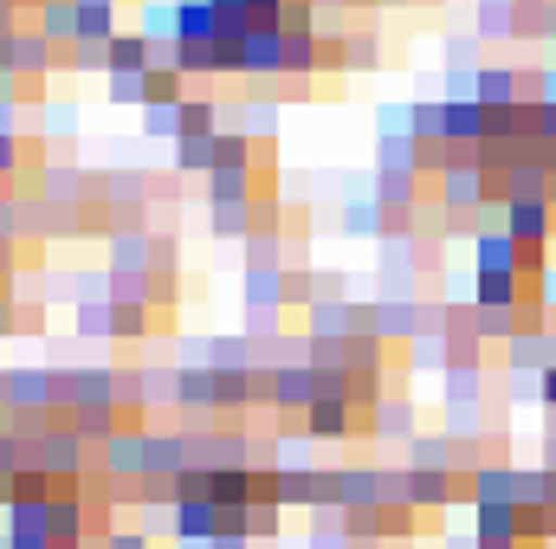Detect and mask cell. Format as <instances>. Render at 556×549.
I'll return each mask as SVG.
<instances>
[{
  "label": "cell",
  "instance_id": "cell-13",
  "mask_svg": "<svg viewBox=\"0 0 556 549\" xmlns=\"http://www.w3.org/2000/svg\"><path fill=\"white\" fill-rule=\"evenodd\" d=\"M440 104H446V142L479 155V142H485V104L479 98H440Z\"/></svg>",
  "mask_w": 556,
  "mask_h": 549
},
{
  "label": "cell",
  "instance_id": "cell-22",
  "mask_svg": "<svg viewBox=\"0 0 556 549\" xmlns=\"http://www.w3.org/2000/svg\"><path fill=\"white\" fill-rule=\"evenodd\" d=\"M472 537H518V505H472Z\"/></svg>",
  "mask_w": 556,
  "mask_h": 549
},
{
  "label": "cell",
  "instance_id": "cell-6",
  "mask_svg": "<svg viewBox=\"0 0 556 549\" xmlns=\"http://www.w3.org/2000/svg\"><path fill=\"white\" fill-rule=\"evenodd\" d=\"M175 408L194 413V426H201L207 413H220V382H214L207 362H181V369H175Z\"/></svg>",
  "mask_w": 556,
  "mask_h": 549
},
{
  "label": "cell",
  "instance_id": "cell-7",
  "mask_svg": "<svg viewBox=\"0 0 556 549\" xmlns=\"http://www.w3.org/2000/svg\"><path fill=\"white\" fill-rule=\"evenodd\" d=\"M168 531H175V544H214L220 537V505L214 498H175Z\"/></svg>",
  "mask_w": 556,
  "mask_h": 549
},
{
  "label": "cell",
  "instance_id": "cell-14",
  "mask_svg": "<svg viewBox=\"0 0 556 549\" xmlns=\"http://www.w3.org/2000/svg\"><path fill=\"white\" fill-rule=\"evenodd\" d=\"M472 505H518V465L511 459H485L472 472Z\"/></svg>",
  "mask_w": 556,
  "mask_h": 549
},
{
  "label": "cell",
  "instance_id": "cell-9",
  "mask_svg": "<svg viewBox=\"0 0 556 549\" xmlns=\"http://www.w3.org/2000/svg\"><path fill=\"white\" fill-rule=\"evenodd\" d=\"M59 59H65V52H59V46H52V39L39 33V26H20V33H13V72H20V78H26L33 91L46 85V72H52Z\"/></svg>",
  "mask_w": 556,
  "mask_h": 549
},
{
  "label": "cell",
  "instance_id": "cell-32",
  "mask_svg": "<svg viewBox=\"0 0 556 549\" xmlns=\"http://www.w3.org/2000/svg\"><path fill=\"white\" fill-rule=\"evenodd\" d=\"M369 65H376V39H369V33L343 39V72H369Z\"/></svg>",
  "mask_w": 556,
  "mask_h": 549
},
{
  "label": "cell",
  "instance_id": "cell-27",
  "mask_svg": "<svg viewBox=\"0 0 556 549\" xmlns=\"http://www.w3.org/2000/svg\"><path fill=\"white\" fill-rule=\"evenodd\" d=\"M240 130H247L253 142H273V130H278V104H266V98H260V104H240Z\"/></svg>",
  "mask_w": 556,
  "mask_h": 549
},
{
  "label": "cell",
  "instance_id": "cell-20",
  "mask_svg": "<svg viewBox=\"0 0 556 549\" xmlns=\"http://www.w3.org/2000/svg\"><path fill=\"white\" fill-rule=\"evenodd\" d=\"M485 395V369H440V401L446 408H479Z\"/></svg>",
  "mask_w": 556,
  "mask_h": 549
},
{
  "label": "cell",
  "instance_id": "cell-34",
  "mask_svg": "<svg viewBox=\"0 0 556 549\" xmlns=\"http://www.w3.org/2000/svg\"><path fill=\"white\" fill-rule=\"evenodd\" d=\"M538 401H544V408L556 413V362L544 369V375H538Z\"/></svg>",
  "mask_w": 556,
  "mask_h": 549
},
{
  "label": "cell",
  "instance_id": "cell-4",
  "mask_svg": "<svg viewBox=\"0 0 556 549\" xmlns=\"http://www.w3.org/2000/svg\"><path fill=\"white\" fill-rule=\"evenodd\" d=\"M525 91H538V78H531V72H511V65H479V72H472V98H479L485 111L531 104Z\"/></svg>",
  "mask_w": 556,
  "mask_h": 549
},
{
  "label": "cell",
  "instance_id": "cell-35",
  "mask_svg": "<svg viewBox=\"0 0 556 549\" xmlns=\"http://www.w3.org/2000/svg\"><path fill=\"white\" fill-rule=\"evenodd\" d=\"M207 549H253V537H247V531H220Z\"/></svg>",
  "mask_w": 556,
  "mask_h": 549
},
{
  "label": "cell",
  "instance_id": "cell-10",
  "mask_svg": "<svg viewBox=\"0 0 556 549\" xmlns=\"http://www.w3.org/2000/svg\"><path fill=\"white\" fill-rule=\"evenodd\" d=\"M472 272H525V246L505 233V220L472 240Z\"/></svg>",
  "mask_w": 556,
  "mask_h": 549
},
{
  "label": "cell",
  "instance_id": "cell-5",
  "mask_svg": "<svg viewBox=\"0 0 556 549\" xmlns=\"http://www.w3.org/2000/svg\"><path fill=\"white\" fill-rule=\"evenodd\" d=\"M304 433H311L317 446H337V439H350V433H369V420L356 413V401L317 395V401H311V413H304Z\"/></svg>",
  "mask_w": 556,
  "mask_h": 549
},
{
  "label": "cell",
  "instance_id": "cell-18",
  "mask_svg": "<svg viewBox=\"0 0 556 549\" xmlns=\"http://www.w3.org/2000/svg\"><path fill=\"white\" fill-rule=\"evenodd\" d=\"M343 233H350V240H369V233L389 240V233H395V214H389L376 194H369V201H350V207H343Z\"/></svg>",
  "mask_w": 556,
  "mask_h": 549
},
{
  "label": "cell",
  "instance_id": "cell-12",
  "mask_svg": "<svg viewBox=\"0 0 556 549\" xmlns=\"http://www.w3.org/2000/svg\"><path fill=\"white\" fill-rule=\"evenodd\" d=\"M285 72H291L285 26H253V46H247V72L240 78H285Z\"/></svg>",
  "mask_w": 556,
  "mask_h": 549
},
{
  "label": "cell",
  "instance_id": "cell-8",
  "mask_svg": "<svg viewBox=\"0 0 556 549\" xmlns=\"http://www.w3.org/2000/svg\"><path fill=\"white\" fill-rule=\"evenodd\" d=\"M363 323H369V330H376L382 343H415L427 317H420V304H415V297H382L376 310H363Z\"/></svg>",
  "mask_w": 556,
  "mask_h": 549
},
{
  "label": "cell",
  "instance_id": "cell-2",
  "mask_svg": "<svg viewBox=\"0 0 556 549\" xmlns=\"http://www.w3.org/2000/svg\"><path fill=\"white\" fill-rule=\"evenodd\" d=\"M33 465L52 472V485H85V439L72 433V420H52L33 439Z\"/></svg>",
  "mask_w": 556,
  "mask_h": 549
},
{
  "label": "cell",
  "instance_id": "cell-33",
  "mask_svg": "<svg viewBox=\"0 0 556 549\" xmlns=\"http://www.w3.org/2000/svg\"><path fill=\"white\" fill-rule=\"evenodd\" d=\"M104 549H155V544H149V531H111Z\"/></svg>",
  "mask_w": 556,
  "mask_h": 549
},
{
  "label": "cell",
  "instance_id": "cell-3",
  "mask_svg": "<svg viewBox=\"0 0 556 549\" xmlns=\"http://www.w3.org/2000/svg\"><path fill=\"white\" fill-rule=\"evenodd\" d=\"M498 220H505V233H511L525 253H544V246L556 240L551 201H505V207H498Z\"/></svg>",
  "mask_w": 556,
  "mask_h": 549
},
{
  "label": "cell",
  "instance_id": "cell-31",
  "mask_svg": "<svg viewBox=\"0 0 556 549\" xmlns=\"http://www.w3.org/2000/svg\"><path fill=\"white\" fill-rule=\"evenodd\" d=\"M142 78H149V72H142ZM137 72H111V104H149V85H142Z\"/></svg>",
  "mask_w": 556,
  "mask_h": 549
},
{
  "label": "cell",
  "instance_id": "cell-15",
  "mask_svg": "<svg viewBox=\"0 0 556 549\" xmlns=\"http://www.w3.org/2000/svg\"><path fill=\"white\" fill-rule=\"evenodd\" d=\"M369 433L376 439H420V420H415V401H395V395H382L376 401V413H369Z\"/></svg>",
  "mask_w": 556,
  "mask_h": 549
},
{
  "label": "cell",
  "instance_id": "cell-21",
  "mask_svg": "<svg viewBox=\"0 0 556 549\" xmlns=\"http://www.w3.org/2000/svg\"><path fill=\"white\" fill-rule=\"evenodd\" d=\"M149 59H155V46H149V39H142V33H117V39H111V72H149ZM111 72H104V78H111Z\"/></svg>",
  "mask_w": 556,
  "mask_h": 549
},
{
  "label": "cell",
  "instance_id": "cell-28",
  "mask_svg": "<svg viewBox=\"0 0 556 549\" xmlns=\"http://www.w3.org/2000/svg\"><path fill=\"white\" fill-rule=\"evenodd\" d=\"M518 505H544L551 511V472L544 465H518Z\"/></svg>",
  "mask_w": 556,
  "mask_h": 549
},
{
  "label": "cell",
  "instance_id": "cell-17",
  "mask_svg": "<svg viewBox=\"0 0 556 549\" xmlns=\"http://www.w3.org/2000/svg\"><path fill=\"white\" fill-rule=\"evenodd\" d=\"M33 26H39L52 46L72 52V39H78V0H39V7H33Z\"/></svg>",
  "mask_w": 556,
  "mask_h": 549
},
{
  "label": "cell",
  "instance_id": "cell-1",
  "mask_svg": "<svg viewBox=\"0 0 556 549\" xmlns=\"http://www.w3.org/2000/svg\"><path fill=\"white\" fill-rule=\"evenodd\" d=\"M317 395H324V375H317V362H311V356H285V362H273V375H266V408L311 413Z\"/></svg>",
  "mask_w": 556,
  "mask_h": 549
},
{
  "label": "cell",
  "instance_id": "cell-11",
  "mask_svg": "<svg viewBox=\"0 0 556 549\" xmlns=\"http://www.w3.org/2000/svg\"><path fill=\"white\" fill-rule=\"evenodd\" d=\"M551 362H556L551 330H525V336H511V343H505V369H511L518 382H538Z\"/></svg>",
  "mask_w": 556,
  "mask_h": 549
},
{
  "label": "cell",
  "instance_id": "cell-19",
  "mask_svg": "<svg viewBox=\"0 0 556 549\" xmlns=\"http://www.w3.org/2000/svg\"><path fill=\"white\" fill-rule=\"evenodd\" d=\"M104 472H111L117 485H137L142 478V433H117V439L104 446Z\"/></svg>",
  "mask_w": 556,
  "mask_h": 549
},
{
  "label": "cell",
  "instance_id": "cell-24",
  "mask_svg": "<svg viewBox=\"0 0 556 549\" xmlns=\"http://www.w3.org/2000/svg\"><path fill=\"white\" fill-rule=\"evenodd\" d=\"M175 168L181 175H214V137H175Z\"/></svg>",
  "mask_w": 556,
  "mask_h": 549
},
{
  "label": "cell",
  "instance_id": "cell-25",
  "mask_svg": "<svg viewBox=\"0 0 556 549\" xmlns=\"http://www.w3.org/2000/svg\"><path fill=\"white\" fill-rule=\"evenodd\" d=\"M33 111H39V130H46V142H65L72 130H78V117H72V104H59V98H39Z\"/></svg>",
  "mask_w": 556,
  "mask_h": 549
},
{
  "label": "cell",
  "instance_id": "cell-29",
  "mask_svg": "<svg viewBox=\"0 0 556 549\" xmlns=\"http://www.w3.org/2000/svg\"><path fill=\"white\" fill-rule=\"evenodd\" d=\"M142 130L149 137H181V104H142Z\"/></svg>",
  "mask_w": 556,
  "mask_h": 549
},
{
  "label": "cell",
  "instance_id": "cell-30",
  "mask_svg": "<svg viewBox=\"0 0 556 549\" xmlns=\"http://www.w3.org/2000/svg\"><path fill=\"white\" fill-rule=\"evenodd\" d=\"M531 142L538 149H556V104L551 98H531Z\"/></svg>",
  "mask_w": 556,
  "mask_h": 549
},
{
  "label": "cell",
  "instance_id": "cell-23",
  "mask_svg": "<svg viewBox=\"0 0 556 549\" xmlns=\"http://www.w3.org/2000/svg\"><path fill=\"white\" fill-rule=\"evenodd\" d=\"M525 20H518V0H479V33L485 39H511Z\"/></svg>",
  "mask_w": 556,
  "mask_h": 549
},
{
  "label": "cell",
  "instance_id": "cell-26",
  "mask_svg": "<svg viewBox=\"0 0 556 549\" xmlns=\"http://www.w3.org/2000/svg\"><path fill=\"white\" fill-rule=\"evenodd\" d=\"M278 511H285V505H253V511H247V537H253V544H278V537H285V518H278Z\"/></svg>",
  "mask_w": 556,
  "mask_h": 549
},
{
  "label": "cell",
  "instance_id": "cell-16",
  "mask_svg": "<svg viewBox=\"0 0 556 549\" xmlns=\"http://www.w3.org/2000/svg\"><path fill=\"white\" fill-rule=\"evenodd\" d=\"M117 39V0H78V39L72 46H111Z\"/></svg>",
  "mask_w": 556,
  "mask_h": 549
}]
</instances>
